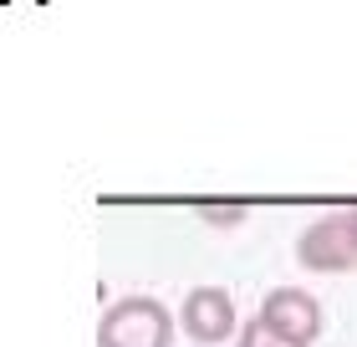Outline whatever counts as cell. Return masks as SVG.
I'll use <instances>...</instances> for the list:
<instances>
[{"label": "cell", "instance_id": "3957f363", "mask_svg": "<svg viewBox=\"0 0 357 347\" xmlns=\"http://www.w3.org/2000/svg\"><path fill=\"white\" fill-rule=\"evenodd\" d=\"M296 260L306 271H321V276H342L357 266V240H352V230H347V214L337 209V214H321V220H312L301 230V240H296Z\"/></svg>", "mask_w": 357, "mask_h": 347}, {"label": "cell", "instance_id": "5b68a950", "mask_svg": "<svg viewBox=\"0 0 357 347\" xmlns=\"http://www.w3.org/2000/svg\"><path fill=\"white\" fill-rule=\"evenodd\" d=\"M235 347H291V342H281V337H275L261 317H250V322L235 332Z\"/></svg>", "mask_w": 357, "mask_h": 347}, {"label": "cell", "instance_id": "7a4b0ae2", "mask_svg": "<svg viewBox=\"0 0 357 347\" xmlns=\"http://www.w3.org/2000/svg\"><path fill=\"white\" fill-rule=\"evenodd\" d=\"M255 317H261L281 342H291V347H312L321 337V302H317L312 291H301V286H275V291H266V302H261Z\"/></svg>", "mask_w": 357, "mask_h": 347}, {"label": "cell", "instance_id": "277c9868", "mask_svg": "<svg viewBox=\"0 0 357 347\" xmlns=\"http://www.w3.org/2000/svg\"><path fill=\"white\" fill-rule=\"evenodd\" d=\"M178 327L199 342V347H215V342H230L240 332V317H235V296L225 286H194L178 307Z\"/></svg>", "mask_w": 357, "mask_h": 347}, {"label": "cell", "instance_id": "6da1fadb", "mask_svg": "<svg viewBox=\"0 0 357 347\" xmlns=\"http://www.w3.org/2000/svg\"><path fill=\"white\" fill-rule=\"evenodd\" d=\"M178 317L158 296H118L102 322H97V347H174Z\"/></svg>", "mask_w": 357, "mask_h": 347}, {"label": "cell", "instance_id": "8992f818", "mask_svg": "<svg viewBox=\"0 0 357 347\" xmlns=\"http://www.w3.org/2000/svg\"><path fill=\"white\" fill-rule=\"evenodd\" d=\"M199 220L204 225H240V220H245V205H230V209H225V205H204Z\"/></svg>", "mask_w": 357, "mask_h": 347}, {"label": "cell", "instance_id": "52a82bcc", "mask_svg": "<svg viewBox=\"0 0 357 347\" xmlns=\"http://www.w3.org/2000/svg\"><path fill=\"white\" fill-rule=\"evenodd\" d=\"M342 214H347V230H352V240H357V205H352V209H342Z\"/></svg>", "mask_w": 357, "mask_h": 347}]
</instances>
